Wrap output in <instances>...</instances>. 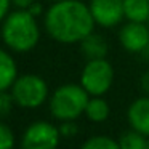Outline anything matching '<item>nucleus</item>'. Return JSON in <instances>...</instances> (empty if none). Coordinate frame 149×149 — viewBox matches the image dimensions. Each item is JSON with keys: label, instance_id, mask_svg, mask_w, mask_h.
Listing matches in <instances>:
<instances>
[{"label": "nucleus", "instance_id": "nucleus-23", "mask_svg": "<svg viewBox=\"0 0 149 149\" xmlns=\"http://www.w3.org/2000/svg\"><path fill=\"white\" fill-rule=\"evenodd\" d=\"M139 55H141V56H143V59H148V61H149V45H148V47H146V48H144V50H143V52H141V53H139Z\"/></svg>", "mask_w": 149, "mask_h": 149}, {"label": "nucleus", "instance_id": "nucleus-18", "mask_svg": "<svg viewBox=\"0 0 149 149\" xmlns=\"http://www.w3.org/2000/svg\"><path fill=\"white\" fill-rule=\"evenodd\" d=\"M58 128H59V133H61L63 138H72L79 132V127L75 123V120H63Z\"/></svg>", "mask_w": 149, "mask_h": 149}, {"label": "nucleus", "instance_id": "nucleus-13", "mask_svg": "<svg viewBox=\"0 0 149 149\" xmlns=\"http://www.w3.org/2000/svg\"><path fill=\"white\" fill-rule=\"evenodd\" d=\"M123 15L128 21L146 23L149 19V0H123Z\"/></svg>", "mask_w": 149, "mask_h": 149}, {"label": "nucleus", "instance_id": "nucleus-3", "mask_svg": "<svg viewBox=\"0 0 149 149\" xmlns=\"http://www.w3.org/2000/svg\"><path fill=\"white\" fill-rule=\"evenodd\" d=\"M90 95L80 84H64L58 87L48 98V107L53 119L75 120L85 114Z\"/></svg>", "mask_w": 149, "mask_h": 149}, {"label": "nucleus", "instance_id": "nucleus-24", "mask_svg": "<svg viewBox=\"0 0 149 149\" xmlns=\"http://www.w3.org/2000/svg\"><path fill=\"white\" fill-rule=\"evenodd\" d=\"M144 149H149V138H148V143H146V148Z\"/></svg>", "mask_w": 149, "mask_h": 149}, {"label": "nucleus", "instance_id": "nucleus-5", "mask_svg": "<svg viewBox=\"0 0 149 149\" xmlns=\"http://www.w3.org/2000/svg\"><path fill=\"white\" fill-rule=\"evenodd\" d=\"M114 84V68L106 58L88 59L80 72V85L90 96H104Z\"/></svg>", "mask_w": 149, "mask_h": 149}, {"label": "nucleus", "instance_id": "nucleus-16", "mask_svg": "<svg viewBox=\"0 0 149 149\" xmlns=\"http://www.w3.org/2000/svg\"><path fill=\"white\" fill-rule=\"evenodd\" d=\"M15 144H16V138L13 130L0 120V149H15Z\"/></svg>", "mask_w": 149, "mask_h": 149}, {"label": "nucleus", "instance_id": "nucleus-14", "mask_svg": "<svg viewBox=\"0 0 149 149\" xmlns=\"http://www.w3.org/2000/svg\"><path fill=\"white\" fill-rule=\"evenodd\" d=\"M146 143H148V136H144L143 133L133 128H130L119 138L120 149H144Z\"/></svg>", "mask_w": 149, "mask_h": 149}, {"label": "nucleus", "instance_id": "nucleus-1", "mask_svg": "<svg viewBox=\"0 0 149 149\" xmlns=\"http://www.w3.org/2000/svg\"><path fill=\"white\" fill-rule=\"evenodd\" d=\"M90 7L80 0H58L43 16V26L53 40L64 45L80 43L95 29Z\"/></svg>", "mask_w": 149, "mask_h": 149}, {"label": "nucleus", "instance_id": "nucleus-17", "mask_svg": "<svg viewBox=\"0 0 149 149\" xmlns=\"http://www.w3.org/2000/svg\"><path fill=\"white\" fill-rule=\"evenodd\" d=\"M13 106H16V104H15V100L11 96V91L2 90L0 91V119L7 117L11 112Z\"/></svg>", "mask_w": 149, "mask_h": 149}, {"label": "nucleus", "instance_id": "nucleus-6", "mask_svg": "<svg viewBox=\"0 0 149 149\" xmlns=\"http://www.w3.org/2000/svg\"><path fill=\"white\" fill-rule=\"evenodd\" d=\"M61 138L56 125L45 120H37L24 130L19 149H58Z\"/></svg>", "mask_w": 149, "mask_h": 149}, {"label": "nucleus", "instance_id": "nucleus-11", "mask_svg": "<svg viewBox=\"0 0 149 149\" xmlns=\"http://www.w3.org/2000/svg\"><path fill=\"white\" fill-rule=\"evenodd\" d=\"M80 50L87 56V59H98L106 58L109 47H107V42L103 36L91 32L80 42Z\"/></svg>", "mask_w": 149, "mask_h": 149}, {"label": "nucleus", "instance_id": "nucleus-19", "mask_svg": "<svg viewBox=\"0 0 149 149\" xmlns=\"http://www.w3.org/2000/svg\"><path fill=\"white\" fill-rule=\"evenodd\" d=\"M10 5H11V0H0V23L8 16V13H10Z\"/></svg>", "mask_w": 149, "mask_h": 149}, {"label": "nucleus", "instance_id": "nucleus-7", "mask_svg": "<svg viewBox=\"0 0 149 149\" xmlns=\"http://www.w3.org/2000/svg\"><path fill=\"white\" fill-rule=\"evenodd\" d=\"M88 7L95 23L103 27H114L125 18L123 0H90Z\"/></svg>", "mask_w": 149, "mask_h": 149}, {"label": "nucleus", "instance_id": "nucleus-9", "mask_svg": "<svg viewBox=\"0 0 149 149\" xmlns=\"http://www.w3.org/2000/svg\"><path fill=\"white\" fill-rule=\"evenodd\" d=\"M127 120L130 128L143 133L149 138V96H139L127 109Z\"/></svg>", "mask_w": 149, "mask_h": 149}, {"label": "nucleus", "instance_id": "nucleus-22", "mask_svg": "<svg viewBox=\"0 0 149 149\" xmlns=\"http://www.w3.org/2000/svg\"><path fill=\"white\" fill-rule=\"evenodd\" d=\"M27 10H29L34 16H40V15L43 13V7H42V3H39V2H34V3L27 8Z\"/></svg>", "mask_w": 149, "mask_h": 149}, {"label": "nucleus", "instance_id": "nucleus-2", "mask_svg": "<svg viewBox=\"0 0 149 149\" xmlns=\"http://www.w3.org/2000/svg\"><path fill=\"white\" fill-rule=\"evenodd\" d=\"M0 37L5 45L15 53H27L34 50L40 40L37 16L23 8L8 13V16L2 21Z\"/></svg>", "mask_w": 149, "mask_h": 149}, {"label": "nucleus", "instance_id": "nucleus-21", "mask_svg": "<svg viewBox=\"0 0 149 149\" xmlns=\"http://www.w3.org/2000/svg\"><path fill=\"white\" fill-rule=\"evenodd\" d=\"M34 2H36V0H11V3H13L15 7H16V8H23V10H27Z\"/></svg>", "mask_w": 149, "mask_h": 149}, {"label": "nucleus", "instance_id": "nucleus-8", "mask_svg": "<svg viewBox=\"0 0 149 149\" xmlns=\"http://www.w3.org/2000/svg\"><path fill=\"white\" fill-rule=\"evenodd\" d=\"M119 42L127 52L141 53L149 45V29L144 23L128 21L119 31Z\"/></svg>", "mask_w": 149, "mask_h": 149}, {"label": "nucleus", "instance_id": "nucleus-12", "mask_svg": "<svg viewBox=\"0 0 149 149\" xmlns=\"http://www.w3.org/2000/svg\"><path fill=\"white\" fill-rule=\"evenodd\" d=\"M109 114H111L109 103H107L103 96H90L88 104H87V107H85V116L88 117L90 122L103 123L107 120Z\"/></svg>", "mask_w": 149, "mask_h": 149}, {"label": "nucleus", "instance_id": "nucleus-25", "mask_svg": "<svg viewBox=\"0 0 149 149\" xmlns=\"http://www.w3.org/2000/svg\"><path fill=\"white\" fill-rule=\"evenodd\" d=\"M50 2H58V0H50Z\"/></svg>", "mask_w": 149, "mask_h": 149}, {"label": "nucleus", "instance_id": "nucleus-10", "mask_svg": "<svg viewBox=\"0 0 149 149\" xmlns=\"http://www.w3.org/2000/svg\"><path fill=\"white\" fill-rule=\"evenodd\" d=\"M18 79V64L13 55L7 50L0 48V91L10 90L15 80Z\"/></svg>", "mask_w": 149, "mask_h": 149}, {"label": "nucleus", "instance_id": "nucleus-4", "mask_svg": "<svg viewBox=\"0 0 149 149\" xmlns=\"http://www.w3.org/2000/svg\"><path fill=\"white\" fill-rule=\"evenodd\" d=\"M15 104L23 109H37L50 98L48 85L37 74L18 75L10 88Z\"/></svg>", "mask_w": 149, "mask_h": 149}, {"label": "nucleus", "instance_id": "nucleus-15", "mask_svg": "<svg viewBox=\"0 0 149 149\" xmlns=\"http://www.w3.org/2000/svg\"><path fill=\"white\" fill-rule=\"evenodd\" d=\"M80 149H120V144H119V141H116L111 136L96 135V136L88 138L82 144Z\"/></svg>", "mask_w": 149, "mask_h": 149}, {"label": "nucleus", "instance_id": "nucleus-20", "mask_svg": "<svg viewBox=\"0 0 149 149\" xmlns=\"http://www.w3.org/2000/svg\"><path fill=\"white\" fill-rule=\"evenodd\" d=\"M139 87H141L143 93L149 96V71H146L144 74L139 77Z\"/></svg>", "mask_w": 149, "mask_h": 149}]
</instances>
